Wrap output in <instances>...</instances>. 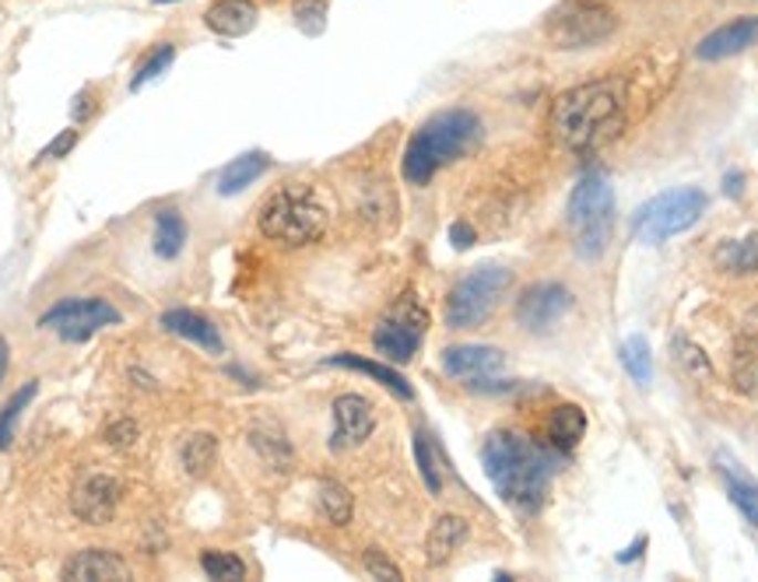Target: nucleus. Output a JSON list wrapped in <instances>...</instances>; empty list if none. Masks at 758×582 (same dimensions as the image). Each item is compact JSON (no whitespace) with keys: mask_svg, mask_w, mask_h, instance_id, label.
Wrapping results in <instances>:
<instances>
[{"mask_svg":"<svg viewBox=\"0 0 758 582\" xmlns=\"http://www.w3.org/2000/svg\"><path fill=\"white\" fill-rule=\"evenodd\" d=\"M268 169H271V158H268V155H260V152L242 155V158L229 162V165L221 169V176H218V194H221V197L242 194L246 186H253Z\"/></svg>","mask_w":758,"mask_h":582,"instance_id":"aec40b11","label":"nucleus"},{"mask_svg":"<svg viewBox=\"0 0 758 582\" xmlns=\"http://www.w3.org/2000/svg\"><path fill=\"white\" fill-rule=\"evenodd\" d=\"M481 141V119L470 110H446L425 119L404 148V179L425 186L443 165L470 155Z\"/></svg>","mask_w":758,"mask_h":582,"instance_id":"7ed1b4c3","label":"nucleus"},{"mask_svg":"<svg viewBox=\"0 0 758 582\" xmlns=\"http://www.w3.org/2000/svg\"><path fill=\"white\" fill-rule=\"evenodd\" d=\"M506 365V355L499 347H488V344H460V347H449L443 351V368L446 376L454 380H488L496 376V372H502Z\"/></svg>","mask_w":758,"mask_h":582,"instance_id":"f8f14e48","label":"nucleus"},{"mask_svg":"<svg viewBox=\"0 0 758 582\" xmlns=\"http://www.w3.org/2000/svg\"><path fill=\"white\" fill-rule=\"evenodd\" d=\"M425 326H428V316L422 313V305L407 295L397 302L391 316L380 320V326L373 330V344L386 362L404 365V362H412L415 351L422 347Z\"/></svg>","mask_w":758,"mask_h":582,"instance_id":"9d476101","label":"nucleus"},{"mask_svg":"<svg viewBox=\"0 0 758 582\" xmlns=\"http://www.w3.org/2000/svg\"><path fill=\"white\" fill-rule=\"evenodd\" d=\"M215 456H218L215 435H208V432L190 435L187 446H183V467H187V474H194V477H204L215 467Z\"/></svg>","mask_w":758,"mask_h":582,"instance_id":"bb28decb","label":"nucleus"},{"mask_svg":"<svg viewBox=\"0 0 758 582\" xmlns=\"http://www.w3.org/2000/svg\"><path fill=\"white\" fill-rule=\"evenodd\" d=\"M362 565H365V572L373 575V579H391V582L404 579V575H401V569H397L394 561L386 558L380 548H368V551H365V558H362Z\"/></svg>","mask_w":758,"mask_h":582,"instance_id":"72a5a7b5","label":"nucleus"},{"mask_svg":"<svg viewBox=\"0 0 758 582\" xmlns=\"http://www.w3.org/2000/svg\"><path fill=\"white\" fill-rule=\"evenodd\" d=\"M326 211L310 186H281L260 207V232L281 246H310L323 236Z\"/></svg>","mask_w":758,"mask_h":582,"instance_id":"39448f33","label":"nucleus"},{"mask_svg":"<svg viewBox=\"0 0 758 582\" xmlns=\"http://www.w3.org/2000/svg\"><path fill=\"white\" fill-rule=\"evenodd\" d=\"M583 435H586V414L577 404H562V407L551 410V418H548L551 446L562 449V453H572L580 446Z\"/></svg>","mask_w":758,"mask_h":582,"instance_id":"412c9836","label":"nucleus"},{"mask_svg":"<svg viewBox=\"0 0 758 582\" xmlns=\"http://www.w3.org/2000/svg\"><path fill=\"white\" fill-rule=\"evenodd\" d=\"M35 383H25L22 389L14 393V397L4 404V410H0V449H8L11 446V439H14V425H18V418H22V410L32 404V397H35Z\"/></svg>","mask_w":758,"mask_h":582,"instance_id":"c85d7f7f","label":"nucleus"},{"mask_svg":"<svg viewBox=\"0 0 758 582\" xmlns=\"http://www.w3.org/2000/svg\"><path fill=\"white\" fill-rule=\"evenodd\" d=\"M509 284H513V270H506L499 263H485L478 270H470V274L449 291L446 323L454 330L481 326L491 313H496V305L509 291Z\"/></svg>","mask_w":758,"mask_h":582,"instance_id":"6e6552de","label":"nucleus"},{"mask_svg":"<svg viewBox=\"0 0 758 582\" xmlns=\"http://www.w3.org/2000/svg\"><path fill=\"white\" fill-rule=\"evenodd\" d=\"M257 4L253 0H218V4L208 8L204 22H208L211 32L225 35V39H239L246 32L257 29Z\"/></svg>","mask_w":758,"mask_h":582,"instance_id":"a211bd4d","label":"nucleus"},{"mask_svg":"<svg viewBox=\"0 0 758 582\" xmlns=\"http://www.w3.org/2000/svg\"><path fill=\"white\" fill-rule=\"evenodd\" d=\"M316 506L323 512L326 523H334V527H344V523H352V491H347L344 485L338 481H323L320 485V495H316Z\"/></svg>","mask_w":758,"mask_h":582,"instance_id":"a878e982","label":"nucleus"},{"mask_svg":"<svg viewBox=\"0 0 758 582\" xmlns=\"http://www.w3.org/2000/svg\"><path fill=\"white\" fill-rule=\"evenodd\" d=\"M60 575L71 579V582H98V579L123 582V579H131V569L123 565V561H120L113 551L92 548V551H81V554H74Z\"/></svg>","mask_w":758,"mask_h":582,"instance_id":"dca6fc26","label":"nucleus"},{"mask_svg":"<svg viewBox=\"0 0 758 582\" xmlns=\"http://www.w3.org/2000/svg\"><path fill=\"white\" fill-rule=\"evenodd\" d=\"M323 18H326V0H299L295 4V22L302 32H323Z\"/></svg>","mask_w":758,"mask_h":582,"instance_id":"473e14b6","label":"nucleus"},{"mask_svg":"<svg viewBox=\"0 0 758 582\" xmlns=\"http://www.w3.org/2000/svg\"><path fill=\"white\" fill-rule=\"evenodd\" d=\"M183 242H187V221L176 211V207H166L155 218V253L162 260H176L183 253Z\"/></svg>","mask_w":758,"mask_h":582,"instance_id":"393cba45","label":"nucleus"},{"mask_svg":"<svg viewBox=\"0 0 758 582\" xmlns=\"http://www.w3.org/2000/svg\"><path fill=\"white\" fill-rule=\"evenodd\" d=\"M614 29H619V18L604 0H562L544 22V35L555 50L601 46L614 35Z\"/></svg>","mask_w":758,"mask_h":582,"instance_id":"423d86ee","label":"nucleus"},{"mask_svg":"<svg viewBox=\"0 0 758 582\" xmlns=\"http://www.w3.org/2000/svg\"><path fill=\"white\" fill-rule=\"evenodd\" d=\"M200 569L208 572L211 579H225V582L246 579V561L229 554V551H204L200 554Z\"/></svg>","mask_w":758,"mask_h":582,"instance_id":"c756f323","label":"nucleus"},{"mask_svg":"<svg viewBox=\"0 0 758 582\" xmlns=\"http://www.w3.org/2000/svg\"><path fill=\"white\" fill-rule=\"evenodd\" d=\"M162 326L169 330V334L190 341L204 351H211V355H221V334L211 320H204L200 313H190V309H169V313H162Z\"/></svg>","mask_w":758,"mask_h":582,"instance_id":"f3484780","label":"nucleus"},{"mask_svg":"<svg viewBox=\"0 0 758 582\" xmlns=\"http://www.w3.org/2000/svg\"><path fill=\"white\" fill-rule=\"evenodd\" d=\"M116 506H120L116 477L95 474V477H89V481H81L77 491H74V512L92 527H102L106 519H113Z\"/></svg>","mask_w":758,"mask_h":582,"instance_id":"2eb2a0df","label":"nucleus"},{"mask_svg":"<svg viewBox=\"0 0 758 582\" xmlns=\"http://www.w3.org/2000/svg\"><path fill=\"white\" fill-rule=\"evenodd\" d=\"M116 323H120V309L110 305L106 299H64L39 320V326L53 330V334H60L71 344L89 341L102 326H116Z\"/></svg>","mask_w":758,"mask_h":582,"instance_id":"1a4fd4ad","label":"nucleus"},{"mask_svg":"<svg viewBox=\"0 0 758 582\" xmlns=\"http://www.w3.org/2000/svg\"><path fill=\"white\" fill-rule=\"evenodd\" d=\"M415 460H418V470L425 477V485L433 495L443 491V474H439V464H436V453H433V443H428V435L418 432L415 435Z\"/></svg>","mask_w":758,"mask_h":582,"instance_id":"7c9ffc66","label":"nucleus"},{"mask_svg":"<svg viewBox=\"0 0 758 582\" xmlns=\"http://www.w3.org/2000/svg\"><path fill=\"white\" fill-rule=\"evenodd\" d=\"M569 309H572V291L555 281H541V284H530L520 295L517 320L523 330H530V334H548Z\"/></svg>","mask_w":758,"mask_h":582,"instance_id":"9b49d317","label":"nucleus"},{"mask_svg":"<svg viewBox=\"0 0 758 582\" xmlns=\"http://www.w3.org/2000/svg\"><path fill=\"white\" fill-rule=\"evenodd\" d=\"M565 221L583 260H601L614 232V190L604 176H583L569 194Z\"/></svg>","mask_w":758,"mask_h":582,"instance_id":"20e7f679","label":"nucleus"},{"mask_svg":"<svg viewBox=\"0 0 758 582\" xmlns=\"http://www.w3.org/2000/svg\"><path fill=\"white\" fill-rule=\"evenodd\" d=\"M625 123V92L614 77L586 81L555 98L548 116V131L565 152H593L619 137Z\"/></svg>","mask_w":758,"mask_h":582,"instance_id":"f257e3e1","label":"nucleus"},{"mask_svg":"<svg viewBox=\"0 0 758 582\" xmlns=\"http://www.w3.org/2000/svg\"><path fill=\"white\" fill-rule=\"evenodd\" d=\"M755 43H758V14H748V18H734V22L709 32L699 43V50H695V56L699 60H727V56L751 50Z\"/></svg>","mask_w":758,"mask_h":582,"instance_id":"4468645a","label":"nucleus"},{"mask_svg":"<svg viewBox=\"0 0 758 582\" xmlns=\"http://www.w3.org/2000/svg\"><path fill=\"white\" fill-rule=\"evenodd\" d=\"M716 267L727 270V274H758V232L745 239H727L716 249Z\"/></svg>","mask_w":758,"mask_h":582,"instance_id":"5701e85b","label":"nucleus"},{"mask_svg":"<svg viewBox=\"0 0 758 582\" xmlns=\"http://www.w3.org/2000/svg\"><path fill=\"white\" fill-rule=\"evenodd\" d=\"M720 474L727 481V491H730V502L745 512V519L751 527H758V485L751 481L748 474L737 470V464H730L727 456H720Z\"/></svg>","mask_w":758,"mask_h":582,"instance_id":"b1692460","label":"nucleus"},{"mask_svg":"<svg viewBox=\"0 0 758 582\" xmlns=\"http://www.w3.org/2000/svg\"><path fill=\"white\" fill-rule=\"evenodd\" d=\"M737 183H741V176H727V194H741V186Z\"/></svg>","mask_w":758,"mask_h":582,"instance_id":"58836bf2","label":"nucleus"},{"mask_svg":"<svg viewBox=\"0 0 758 582\" xmlns=\"http://www.w3.org/2000/svg\"><path fill=\"white\" fill-rule=\"evenodd\" d=\"M481 464L491 488L499 491L506 506L520 512H538L544 506V495L551 488L555 464L551 456L530 443L520 432H491L481 446Z\"/></svg>","mask_w":758,"mask_h":582,"instance_id":"f03ea898","label":"nucleus"},{"mask_svg":"<svg viewBox=\"0 0 758 582\" xmlns=\"http://www.w3.org/2000/svg\"><path fill=\"white\" fill-rule=\"evenodd\" d=\"M674 358H682L688 368H695L699 372V376H709V362H706V355L695 344H688V341H678L674 344Z\"/></svg>","mask_w":758,"mask_h":582,"instance_id":"f704fd0d","label":"nucleus"},{"mask_svg":"<svg viewBox=\"0 0 758 582\" xmlns=\"http://www.w3.org/2000/svg\"><path fill=\"white\" fill-rule=\"evenodd\" d=\"M8 362H11V351H8V341L0 337V380H4V372H8Z\"/></svg>","mask_w":758,"mask_h":582,"instance_id":"4c0bfd02","label":"nucleus"},{"mask_svg":"<svg viewBox=\"0 0 758 582\" xmlns=\"http://www.w3.org/2000/svg\"><path fill=\"white\" fill-rule=\"evenodd\" d=\"M173 56H176V50H173L169 43L155 46V50H152V56L145 60V64L137 67V74H134V81H131V89H134V92H137V89H145L148 81H155L162 71H166V67L173 64Z\"/></svg>","mask_w":758,"mask_h":582,"instance_id":"2f4dec72","label":"nucleus"},{"mask_svg":"<svg viewBox=\"0 0 758 582\" xmlns=\"http://www.w3.org/2000/svg\"><path fill=\"white\" fill-rule=\"evenodd\" d=\"M331 365H341V368H355V372H365L368 380H376L380 386H386L391 393H397L401 401H415V389L412 383H407L401 372H394L391 365H380V362H368V358H359V355H334Z\"/></svg>","mask_w":758,"mask_h":582,"instance_id":"4be33fe9","label":"nucleus"},{"mask_svg":"<svg viewBox=\"0 0 758 582\" xmlns=\"http://www.w3.org/2000/svg\"><path fill=\"white\" fill-rule=\"evenodd\" d=\"M709 197L695 186H678V190H667L661 197H653L650 204L640 207L636 225L632 232L643 246H661L671 236H682L688 228L706 215Z\"/></svg>","mask_w":758,"mask_h":582,"instance_id":"0eeeda50","label":"nucleus"},{"mask_svg":"<svg viewBox=\"0 0 758 582\" xmlns=\"http://www.w3.org/2000/svg\"><path fill=\"white\" fill-rule=\"evenodd\" d=\"M449 242H454L457 249H470V246H475V228L457 221L454 228H449Z\"/></svg>","mask_w":758,"mask_h":582,"instance_id":"e433bc0d","label":"nucleus"},{"mask_svg":"<svg viewBox=\"0 0 758 582\" xmlns=\"http://www.w3.org/2000/svg\"><path fill=\"white\" fill-rule=\"evenodd\" d=\"M467 533L470 530H467V519L464 516H439L436 527L428 530V540H425L428 565H446V561L464 548Z\"/></svg>","mask_w":758,"mask_h":582,"instance_id":"6ab92c4d","label":"nucleus"},{"mask_svg":"<svg viewBox=\"0 0 758 582\" xmlns=\"http://www.w3.org/2000/svg\"><path fill=\"white\" fill-rule=\"evenodd\" d=\"M373 404L359 393H344L334 401V449L341 446H362L373 432Z\"/></svg>","mask_w":758,"mask_h":582,"instance_id":"ddd939ff","label":"nucleus"},{"mask_svg":"<svg viewBox=\"0 0 758 582\" xmlns=\"http://www.w3.org/2000/svg\"><path fill=\"white\" fill-rule=\"evenodd\" d=\"M74 144H77V131H64V134H60V137L50 144V148H43V155H39V158H64V155L74 148Z\"/></svg>","mask_w":758,"mask_h":582,"instance_id":"c9c22d12","label":"nucleus"},{"mask_svg":"<svg viewBox=\"0 0 758 582\" xmlns=\"http://www.w3.org/2000/svg\"><path fill=\"white\" fill-rule=\"evenodd\" d=\"M622 365H625V372L632 376V383L636 386H650V380H653V358H650V344L643 341V337H629L625 344H622Z\"/></svg>","mask_w":758,"mask_h":582,"instance_id":"cd10ccee","label":"nucleus"},{"mask_svg":"<svg viewBox=\"0 0 758 582\" xmlns=\"http://www.w3.org/2000/svg\"><path fill=\"white\" fill-rule=\"evenodd\" d=\"M158 4H173V0H158Z\"/></svg>","mask_w":758,"mask_h":582,"instance_id":"ea45409f","label":"nucleus"}]
</instances>
